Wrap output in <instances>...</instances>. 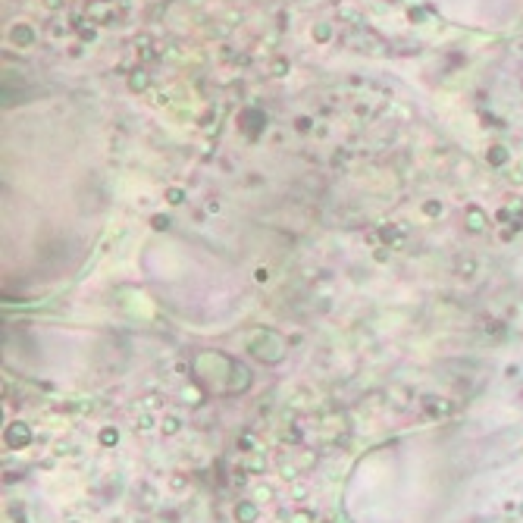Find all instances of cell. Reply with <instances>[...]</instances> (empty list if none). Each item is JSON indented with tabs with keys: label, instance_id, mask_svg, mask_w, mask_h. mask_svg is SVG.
Wrapping results in <instances>:
<instances>
[{
	"label": "cell",
	"instance_id": "cell-1",
	"mask_svg": "<svg viewBox=\"0 0 523 523\" xmlns=\"http://www.w3.org/2000/svg\"><path fill=\"white\" fill-rule=\"evenodd\" d=\"M7 442L10 445H25L29 442V429H25L23 423H16V429H10L7 433Z\"/></svg>",
	"mask_w": 523,
	"mask_h": 523
},
{
	"label": "cell",
	"instance_id": "cell-2",
	"mask_svg": "<svg viewBox=\"0 0 523 523\" xmlns=\"http://www.w3.org/2000/svg\"><path fill=\"white\" fill-rule=\"evenodd\" d=\"M470 222H473V226H470L473 232H476V229H483V216H479L476 210H473V214H470Z\"/></svg>",
	"mask_w": 523,
	"mask_h": 523
}]
</instances>
